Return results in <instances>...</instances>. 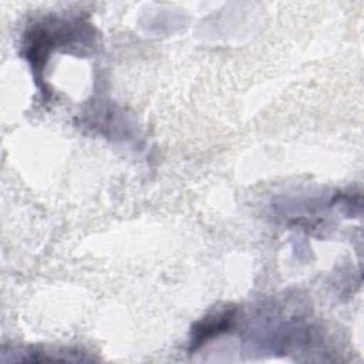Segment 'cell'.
<instances>
[{"label": "cell", "instance_id": "cell-1", "mask_svg": "<svg viewBox=\"0 0 364 364\" xmlns=\"http://www.w3.org/2000/svg\"><path fill=\"white\" fill-rule=\"evenodd\" d=\"M232 320H233L232 311H223L215 318H205V321L200 323L195 330V334L192 337V347L196 348L198 344L203 343L209 337L228 330Z\"/></svg>", "mask_w": 364, "mask_h": 364}]
</instances>
